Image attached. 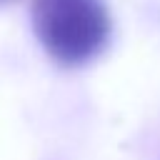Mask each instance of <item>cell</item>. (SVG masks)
Wrapping results in <instances>:
<instances>
[{"instance_id": "1", "label": "cell", "mask_w": 160, "mask_h": 160, "mask_svg": "<svg viewBox=\"0 0 160 160\" xmlns=\"http://www.w3.org/2000/svg\"><path fill=\"white\" fill-rule=\"evenodd\" d=\"M30 22L42 50L65 68L98 58L112 30L105 0H32Z\"/></svg>"}, {"instance_id": "2", "label": "cell", "mask_w": 160, "mask_h": 160, "mask_svg": "<svg viewBox=\"0 0 160 160\" xmlns=\"http://www.w3.org/2000/svg\"><path fill=\"white\" fill-rule=\"evenodd\" d=\"M5 2H10V0H0V5H5Z\"/></svg>"}]
</instances>
